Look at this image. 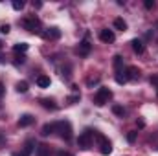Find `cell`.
<instances>
[{"label": "cell", "mask_w": 158, "mask_h": 156, "mask_svg": "<svg viewBox=\"0 0 158 156\" xmlns=\"http://www.w3.org/2000/svg\"><path fill=\"white\" fill-rule=\"evenodd\" d=\"M112 97V92H110V88H107V86H99L98 88V92L94 94V105L96 107H103V105H107L109 103V99Z\"/></svg>", "instance_id": "1"}, {"label": "cell", "mask_w": 158, "mask_h": 156, "mask_svg": "<svg viewBox=\"0 0 158 156\" xmlns=\"http://www.w3.org/2000/svg\"><path fill=\"white\" fill-rule=\"evenodd\" d=\"M94 138H96V130H90V129H86V130H83V132L79 134L77 145L81 147V149H90V145H92Z\"/></svg>", "instance_id": "2"}, {"label": "cell", "mask_w": 158, "mask_h": 156, "mask_svg": "<svg viewBox=\"0 0 158 156\" xmlns=\"http://www.w3.org/2000/svg\"><path fill=\"white\" fill-rule=\"evenodd\" d=\"M55 132H59V136L64 142H70L72 140V125H70V121H57L55 123Z\"/></svg>", "instance_id": "3"}, {"label": "cell", "mask_w": 158, "mask_h": 156, "mask_svg": "<svg viewBox=\"0 0 158 156\" xmlns=\"http://www.w3.org/2000/svg\"><path fill=\"white\" fill-rule=\"evenodd\" d=\"M96 140H98V143H99V151H101V154H110L112 153V143L103 136V134H99V132H96Z\"/></svg>", "instance_id": "4"}, {"label": "cell", "mask_w": 158, "mask_h": 156, "mask_svg": "<svg viewBox=\"0 0 158 156\" xmlns=\"http://www.w3.org/2000/svg\"><path fill=\"white\" fill-rule=\"evenodd\" d=\"M28 31H31V33H35V31H39V26H40V20L37 17H28V18H22V22H20Z\"/></svg>", "instance_id": "5"}, {"label": "cell", "mask_w": 158, "mask_h": 156, "mask_svg": "<svg viewBox=\"0 0 158 156\" xmlns=\"http://www.w3.org/2000/svg\"><path fill=\"white\" fill-rule=\"evenodd\" d=\"M99 39L103 40V42H107V44H110V42L116 40V35H114L112 30H101L99 31Z\"/></svg>", "instance_id": "6"}, {"label": "cell", "mask_w": 158, "mask_h": 156, "mask_svg": "<svg viewBox=\"0 0 158 156\" xmlns=\"http://www.w3.org/2000/svg\"><path fill=\"white\" fill-rule=\"evenodd\" d=\"M33 149H35V142H33V140H28V142L24 143V147H22V153H20V156H31Z\"/></svg>", "instance_id": "7"}, {"label": "cell", "mask_w": 158, "mask_h": 156, "mask_svg": "<svg viewBox=\"0 0 158 156\" xmlns=\"http://www.w3.org/2000/svg\"><path fill=\"white\" fill-rule=\"evenodd\" d=\"M90 50H92V46H90V42H88V40L79 42V55H81V57H86V55L90 53Z\"/></svg>", "instance_id": "8"}, {"label": "cell", "mask_w": 158, "mask_h": 156, "mask_svg": "<svg viewBox=\"0 0 158 156\" xmlns=\"http://www.w3.org/2000/svg\"><path fill=\"white\" fill-rule=\"evenodd\" d=\"M131 46H132V50H134L136 53H143V51H145V44L140 39H132L131 40Z\"/></svg>", "instance_id": "9"}, {"label": "cell", "mask_w": 158, "mask_h": 156, "mask_svg": "<svg viewBox=\"0 0 158 156\" xmlns=\"http://www.w3.org/2000/svg\"><path fill=\"white\" fill-rule=\"evenodd\" d=\"M33 121H35V117L31 116V114H24V116H20V119H19V127H30Z\"/></svg>", "instance_id": "10"}, {"label": "cell", "mask_w": 158, "mask_h": 156, "mask_svg": "<svg viewBox=\"0 0 158 156\" xmlns=\"http://www.w3.org/2000/svg\"><path fill=\"white\" fill-rule=\"evenodd\" d=\"M125 74H127V81H129V79H138L140 77V70H138L136 66H129V68L125 70Z\"/></svg>", "instance_id": "11"}, {"label": "cell", "mask_w": 158, "mask_h": 156, "mask_svg": "<svg viewBox=\"0 0 158 156\" xmlns=\"http://www.w3.org/2000/svg\"><path fill=\"white\" fill-rule=\"evenodd\" d=\"M44 37L46 39H59L61 37V30L59 28H50V31L44 33Z\"/></svg>", "instance_id": "12"}, {"label": "cell", "mask_w": 158, "mask_h": 156, "mask_svg": "<svg viewBox=\"0 0 158 156\" xmlns=\"http://www.w3.org/2000/svg\"><path fill=\"white\" fill-rule=\"evenodd\" d=\"M52 132H55V123H46V125L42 127V130H40L42 136H50Z\"/></svg>", "instance_id": "13"}, {"label": "cell", "mask_w": 158, "mask_h": 156, "mask_svg": "<svg viewBox=\"0 0 158 156\" xmlns=\"http://www.w3.org/2000/svg\"><path fill=\"white\" fill-rule=\"evenodd\" d=\"M37 84H39L40 88H48L50 86V77L48 76H39L37 77Z\"/></svg>", "instance_id": "14"}, {"label": "cell", "mask_w": 158, "mask_h": 156, "mask_svg": "<svg viewBox=\"0 0 158 156\" xmlns=\"http://www.w3.org/2000/svg\"><path fill=\"white\" fill-rule=\"evenodd\" d=\"M37 156H50V147L44 143L37 145Z\"/></svg>", "instance_id": "15"}, {"label": "cell", "mask_w": 158, "mask_h": 156, "mask_svg": "<svg viewBox=\"0 0 158 156\" xmlns=\"http://www.w3.org/2000/svg\"><path fill=\"white\" fill-rule=\"evenodd\" d=\"M114 28L119 30V31H125L127 30V22L123 18H114Z\"/></svg>", "instance_id": "16"}, {"label": "cell", "mask_w": 158, "mask_h": 156, "mask_svg": "<svg viewBox=\"0 0 158 156\" xmlns=\"http://www.w3.org/2000/svg\"><path fill=\"white\" fill-rule=\"evenodd\" d=\"M17 92H20V94L28 92V83H26V81H19V83H17Z\"/></svg>", "instance_id": "17"}, {"label": "cell", "mask_w": 158, "mask_h": 156, "mask_svg": "<svg viewBox=\"0 0 158 156\" xmlns=\"http://www.w3.org/2000/svg\"><path fill=\"white\" fill-rule=\"evenodd\" d=\"M116 83L118 84H123V83H127V76H125V72H116Z\"/></svg>", "instance_id": "18"}, {"label": "cell", "mask_w": 158, "mask_h": 156, "mask_svg": "<svg viewBox=\"0 0 158 156\" xmlns=\"http://www.w3.org/2000/svg\"><path fill=\"white\" fill-rule=\"evenodd\" d=\"M121 64H123V57L121 55H114V68H116V72L121 70Z\"/></svg>", "instance_id": "19"}, {"label": "cell", "mask_w": 158, "mask_h": 156, "mask_svg": "<svg viewBox=\"0 0 158 156\" xmlns=\"http://www.w3.org/2000/svg\"><path fill=\"white\" fill-rule=\"evenodd\" d=\"M40 103H42V107L44 109H52V110H55L57 107H55V103L53 101H50V99H40Z\"/></svg>", "instance_id": "20"}, {"label": "cell", "mask_w": 158, "mask_h": 156, "mask_svg": "<svg viewBox=\"0 0 158 156\" xmlns=\"http://www.w3.org/2000/svg\"><path fill=\"white\" fill-rule=\"evenodd\" d=\"M13 50H15L17 53H19V51H26V50H28V44H26V42H19V44L13 46Z\"/></svg>", "instance_id": "21"}, {"label": "cell", "mask_w": 158, "mask_h": 156, "mask_svg": "<svg viewBox=\"0 0 158 156\" xmlns=\"http://www.w3.org/2000/svg\"><path fill=\"white\" fill-rule=\"evenodd\" d=\"M112 112H114L116 116H121V117H123V114H125V110H123L121 105H114V107H112Z\"/></svg>", "instance_id": "22"}, {"label": "cell", "mask_w": 158, "mask_h": 156, "mask_svg": "<svg viewBox=\"0 0 158 156\" xmlns=\"http://www.w3.org/2000/svg\"><path fill=\"white\" fill-rule=\"evenodd\" d=\"M22 7H24V2H22V0H13V9L20 11Z\"/></svg>", "instance_id": "23"}, {"label": "cell", "mask_w": 158, "mask_h": 156, "mask_svg": "<svg viewBox=\"0 0 158 156\" xmlns=\"http://www.w3.org/2000/svg\"><path fill=\"white\" fill-rule=\"evenodd\" d=\"M136 134H138V132H134V130L129 132V134H127V142H129V143H134V142H136Z\"/></svg>", "instance_id": "24"}, {"label": "cell", "mask_w": 158, "mask_h": 156, "mask_svg": "<svg viewBox=\"0 0 158 156\" xmlns=\"http://www.w3.org/2000/svg\"><path fill=\"white\" fill-rule=\"evenodd\" d=\"M143 6H145V9H153L155 7V0H145Z\"/></svg>", "instance_id": "25"}, {"label": "cell", "mask_w": 158, "mask_h": 156, "mask_svg": "<svg viewBox=\"0 0 158 156\" xmlns=\"http://www.w3.org/2000/svg\"><path fill=\"white\" fill-rule=\"evenodd\" d=\"M149 81H151V84H153V86L158 90V76H151V79H149Z\"/></svg>", "instance_id": "26"}, {"label": "cell", "mask_w": 158, "mask_h": 156, "mask_svg": "<svg viewBox=\"0 0 158 156\" xmlns=\"http://www.w3.org/2000/svg\"><path fill=\"white\" fill-rule=\"evenodd\" d=\"M0 31H2V33H9V26H7V24L0 26Z\"/></svg>", "instance_id": "27"}, {"label": "cell", "mask_w": 158, "mask_h": 156, "mask_svg": "<svg viewBox=\"0 0 158 156\" xmlns=\"http://www.w3.org/2000/svg\"><path fill=\"white\" fill-rule=\"evenodd\" d=\"M76 101H79V96H72L70 99H68V103L72 105V103H76Z\"/></svg>", "instance_id": "28"}, {"label": "cell", "mask_w": 158, "mask_h": 156, "mask_svg": "<svg viewBox=\"0 0 158 156\" xmlns=\"http://www.w3.org/2000/svg\"><path fill=\"white\" fill-rule=\"evenodd\" d=\"M4 90H6V88H4V83H0V99L4 97Z\"/></svg>", "instance_id": "29"}, {"label": "cell", "mask_w": 158, "mask_h": 156, "mask_svg": "<svg viewBox=\"0 0 158 156\" xmlns=\"http://www.w3.org/2000/svg\"><path fill=\"white\" fill-rule=\"evenodd\" d=\"M57 156H72L70 153H64V151H61V153H57Z\"/></svg>", "instance_id": "30"}, {"label": "cell", "mask_w": 158, "mask_h": 156, "mask_svg": "<svg viewBox=\"0 0 158 156\" xmlns=\"http://www.w3.org/2000/svg\"><path fill=\"white\" fill-rule=\"evenodd\" d=\"M138 127H140V129H143V127H145V121H142V119H140V121H138Z\"/></svg>", "instance_id": "31"}, {"label": "cell", "mask_w": 158, "mask_h": 156, "mask_svg": "<svg viewBox=\"0 0 158 156\" xmlns=\"http://www.w3.org/2000/svg\"><path fill=\"white\" fill-rule=\"evenodd\" d=\"M2 46H4V42H2V40H0V48H2Z\"/></svg>", "instance_id": "32"}]
</instances>
